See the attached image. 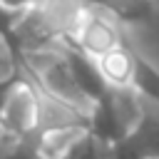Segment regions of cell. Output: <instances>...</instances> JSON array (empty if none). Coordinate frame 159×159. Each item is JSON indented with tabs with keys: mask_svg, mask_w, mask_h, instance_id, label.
Instances as JSON below:
<instances>
[{
	"mask_svg": "<svg viewBox=\"0 0 159 159\" xmlns=\"http://www.w3.org/2000/svg\"><path fill=\"white\" fill-rule=\"evenodd\" d=\"M67 40L89 60H99V57L127 45V35H124L122 22H117L109 12H104L92 0L87 2L82 15L77 17Z\"/></svg>",
	"mask_w": 159,
	"mask_h": 159,
	"instance_id": "cell-1",
	"label": "cell"
},
{
	"mask_svg": "<svg viewBox=\"0 0 159 159\" xmlns=\"http://www.w3.org/2000/svg\"><path fill=\"white\" fill-rule=\"evenodd\" d=\"M40 129V92L22 72L0 97V132L12 137H35Z\"/></svg>",
	"mask_w": 159,
	"mask_h": 159,
	"instance_id": "cell-2",
	"label": "cell"
},
{
	"mask_svg": "<svg viewBox=\"0 0 159 159\" xmlns=\"http://www.w3.org/2000/svg\"><path fill=\"white\" fill-rule=\"evenodd\" d=\"M114 159H159V109L147 107L137 129L114 142Z\"/></svg>",
	"mask_w": 159,
	"mask_h": 159,
	"instance_id": "cell-3",
	"label": "cell"
},
{
	"mask_svg": "<svg viewBox=\"0 0 159 159\" xmlns=\"http://www.w3.org/2000/svg\"><path fill=\"white\" fill-rule=\"evenodd\" d=\"M124 35H127V45L142 60H147L152 67L159 70V0L154 5L152 15L144 17L142 22L127 25Z\"/></svg>",
	"mask_w": 159,
	"mask_h": 159,
	"instance_id": "cell-4",
	"label": "cell"
},
{
	"mask_svg": "<svg viewBox=\"0 0 159 159\" xmlns=\"http://www.w3.org/2000/svg\"><path fill=\"white\" fill-rule=\"evenodd\" d=\"M62 159H114V142L87 127L65 152Z\"/></svg>",
	"mask_w": 159,
	"mask_h": 159,
	"instance_id": "cell-5",
	"label": "cell"
},
{
	"mask_svg": "<svg viewBox=\"0 0 159 159\" xmlns=\"http://www.w3.org/2000/svg\"><path fill=\"white\" fill-rule=\"evenodd\" d=\"M94 5H99L104 12H109L117 22H122V27L142 22L144 17L152 15L157 0H92Z\"/></svg>",
	"mask_w": 159,
	"mask_h": 159,
	"instance_id": "cell-6",
	"label": "cell"
},
{
	"mask_svg": "<svg viewBox=\"0 0 159 159\" xmlns=\"http://www.w3.org/2000/svg\"><path fill=\"white\" fill-rule=\"evenodd\" d=\"M129 87L144 99L147 107L159 109V70L152 67L139 55H137V62H134V75H132Z\"/></svg>",
	"mask_w": 159,
	"mask_h": 159,
	"instance_id": "cell-7",
	"label": "cell"
},
{
	"mask_svg": "<svg viewBox=\"0 0 159 159\" xmlns=\"http://www.w3.org/2000/svg\"><path fill=\"white\" fill-rule=\"evenodd\" d=\"M0 159H45L35 137H12L0 132Z\"/></svg>",
	"mask_w": 159,
	"mask_h": 159,
	"instance_id": "cell-8",
	"label": "cell"
},
{
	"mask_svg": "<svg viewBox=\"0 0 159 159\" xmlns=\"http://www.w3.org/2000/svg\"><path fill=\"white\" fill-rule=\"evenodd\" d=\"M40 0H0V7L10 10V12H25L30 7H35Z\"/></svg>",
	"mask_w": 159,
	"mask_h": 159,
	"instance_id": "cell-9",
	"label": "cell"
}]
</instances>
